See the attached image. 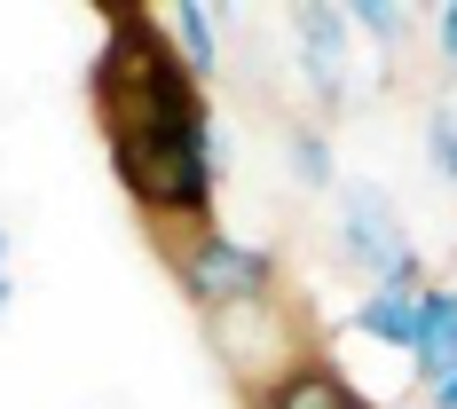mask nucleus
Returning <instances> with one entry per match:
<instances>
[{
	"mask_svg": "<svg viewBox=\"0 0 457 409\" xmlns=\"http://www.w3.org/2000/svg\"><path fill=\"white\" fill-rule=\"evenodd\" d=\"M95 119L111 142H142V135H189L205 127V87L189 79V63L174 55L166 24L150 16H119L111 24V47L95 55Z\"/></svg>",
	"mask_w": 457,
	"mask_h": 409,
	"instance_id": "nucleus-1",
	"label": "nucleus"
},
{
	"mask_svg": "<svg viewBox=\"0 0 457 409\" xmlns=\"http://www.w3.org/2000/svg\"><path fill=\"white\" fill-rule=\"evenodd\" d=\"M205 355L237 378V394L245 402H261V394H276L292 370H308L316 355H308V323H300V307L284 299V291H269V299H245V307H221V315H205Z\"/></svg>",
	"mask_w": 457,
	"mask_h": 409,
	"instance_id": "nucleus-2",
	"label": "nucleus"
},
{
	"mask_svg": "<svg viewBox=\"0 0 457 409\" xmlns=\"http://www.w3.org/2000/svg\"><path fill=\"white\" fill-rule=\"evenodd\" d=\"M158 252H166V268L182 275L189 307L197 315H221V307H245V299H269L276 291V252L261 244H237L221 228H166L158 236Z\"/></svg>",
	"mask_w": 457,
	"mask_h": 409,
	"instance_id": "nucleus-3",
	"label": "nucleus"
},
{
	"mask_svg": "<svg viewBox=\"0 0 457 409\" xmlns=\"http://www.w3.org/2000/svg\"><path fill=\"white\" fill-rule=\"evenodd\" d=\"M339 260L370 275V291H403L418 299L426 291V260H418L411 228H403V205L378 182H339Z\"/></svg>",
	"mask_w": 457,
	"mask_h": 409,
	"instance_id": "nucleus-4",
	"label": "nucleus"
},
{
	"mask_svg": "<svg viewBox=\"0 0 457 409\" xmlns=\"http://www.w3.org/2000/svg\"><path fill=\"white\" fill-rule=\"evenodd\" d=\"M292 40H300V79L316 94V110H339L347 102V8H292Z\"/></svg>",
	"mask_w": 457,
	"mask_h": 409,
	"instance_id": "nucleus-5",
	"label": "nucleus"
},
{
	"mask_svg": "<svg viewBox=\"0 0 457 409\" xmlns=\"http://www.w3.org/2000/svg\"><path fill=\"white\" fill-rule=\"evenodd\" d=\"M418 386L457 370V283H426L418 291Z\"/></svg>",
	"mask_w": 457,
	"mask_h": 409,
	"instance_id": "nucleus-6",
	"label": "nucleus"
},
{
	"mask_svg": "<svg viewBox=\"0 0 457 409\" xmlns=\"http://www.w3.org/2000/svg\"><path fill=\"white\" fill-rule=\"evenodd\" d=\"M166 40H174V55L189 63V79H213V71H221V8L174 0V8H166Z\"/></svg>",
	"mask_w": 457,
	"mask_h": 409,
	"instance_id": "nucleus-7",
	"label": "nucleus"
},
{
	"mask_svg": "<svg viewBox=\"0 0 457 409\" xmlns=\"http://www.w3.org/2000/svg\"><path fill=\"white\" fill-rule=\"evenodd\" d=\"M253 409H370L355 386H347V370H331V363H308V370H292L276 394H261Z\"/></svg>",
	"mask_w": 457,
	"mask_h": 409,
	"instance_id": "nucleus-8",
	"label": "nucleus"
},
{
	"mask_svg": "<svg viewBox=\"0 0 457 409\" xmlns=\"http://www.w3.org/2000/svg\"><path fill=\"white\" fill-rule=\"evenodd\" d=\"M355 331H363L370 347H403V355H418V299H403V291H363Z\"/></svg>",
	"mask_w": 457,
	"mask_h": 409,
	"instance_id": "nucleus-9",
	"label": "nucleus"
},
{
	"mask_svg": "<svg viewBox=\"0 0 457 409\" xmlns=\"http://www.w3.org/2000/svg\"><path fill=\"white\" fill-rule=\"evenodd\" d=\"M284 166L300 189H339V166H331V135L323 127H292L284 135Z\"/></svg>",
	"mask_w": 457,
	"mask_h": 409,
	"instance_id": "nucleus-10",
	"label": "nucleus"
},
{
	"mask_svg": "<svg viewBox=\"0 0 457 409\" xmlns=\"http://www.w3.org/2000/svg\"><path fill=\"white\" fill-rule=\"evenodd\" d=\"M426 166L457 189V102H434L426 110Z\"/></svg>",
	"mask_w": 457,
	"mask_h": 409,
	"instance_id": "nucleus-11",
	"label": "nucleus"
},
{
	"mask_svg": "<svg viewBox=\"0 0 457 409\" xmlns=\"http://www.w3.org/2000/svg\"><path fill=\"white\" fill-rule=\"evenodd\" d=\"M347 24H363L378 47H403V40H411V16H403L395 0H355V8H347Z\"/></svg>",
	"mask_w": 457,
	"mask_h": 409,
	"instance_id": "nucleus-12",
	"label": "nucleus"
},
{
	"mask_svg": "<svg viewBox=\"0 0 457 409\" xmlns=\"http://www.w3.org/2000/svg\"><path fill=\"white\" fill-rule=\"evenodd\" d=\"M434 40H442V55H450V71H457V0L434 8Z\"/></svg>",
	"mask_w": 457,
	"mask_h": 409,
	"instance_id": "nucleus-13",
	"label": "nucleus"
},
{
	"mask_svg": "<svg viewBox=\"0 0 457 409\" xmlns=\"http://www.w3.org/2000/svg\"><path fill=\"white\" fill-rule=\"evenodd\" d=\"M426 402H434V409H457V370H450V378H434V386H426Z\"/></svg>",
	"mask_w": 457,
	"mask_h": 409,
	"instance_id": "nucleus-14",
	"label": "nucleus"
},
{
	"mask_svg": "<svg viewBox=\"0 0 457 409\" xmlns=\"http://www.w3.org/2000/svg\"><path fill=\"white\" fill-rule=\"evenodd\" d=\"M0 275H8V228H0Z\"/></svg>",
	"mask_w": 457,
	"mask_h": 409,
	"instance_id": "nucleus-15",
	"label": "nucleus"
}]
</instances>
